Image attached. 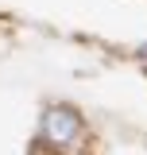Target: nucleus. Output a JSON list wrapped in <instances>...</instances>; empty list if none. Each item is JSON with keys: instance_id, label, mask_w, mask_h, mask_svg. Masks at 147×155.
Segmentation results:
<instances>
[{"instance_id": "obj_1", "label": "nucleus", "mask_w": 147, "mask_h": 155, "mask_svg": "<svg viewBox=\"0 0 147 155\" xmlns=\"http://www.w3.org/2000/svg\"><path fill=\"white\" fill-rule=\"evenodd\" d=\"M43 132L51 143H74V136H77V116L70 109H51V113L43 116Z\"/></svg>"}]
</instances>
